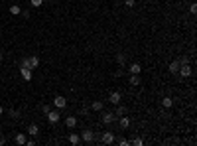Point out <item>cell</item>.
<instances>
[{"mask_svg":"<svg viewBox=\"0 0 197 146\" xmlns=\"http://www.w3.org/2000/svg\"><path fill=\"white\" fill-rule=\"evenodd\" d=\"M116 118H118V117H116L113 111H105V113L101 111V121H103L105 124H113V122L116 121Z\"/></svg>","mask_w":197,"mask_h":146,"instance_id":"6da1fadb","label":"cell"},{"mask_svg":"<svg viewBox=\"0 0 197 146\" xmlns=\"http://www.w3.org/2000/svg\"><path fill=\"white\" fill-rule=\"evenodd\" d=\"M178 75H179L182 79H187V77H191V75H193V69L189 67V63H187V65H179Z\"/></svg>","mask_w":197,"mask_h":146,"instance_id":"7a4b0ae2","label":"cell"},{"mask_svg":"<svg viewBox=\"0 0 197 146\" xmlns=\"http://www.w3.org/2000/svg\"><path fill=\"white\" fill-rule=\"evenodd\" d=\"M81 140H83V142H87V144H91L93 140H95V132L91 131V128H85V131L81 132Z\"/></svg>","mask_w":197,"mask_h":146,"instance_id":"3957f363","label":"cell"},{"mask_svg":"<svg viewBox=\"0 0 197 146\" xmlns=\"http://www.w3.org/2000/svg\"><path fill=\"white\" fill-rule=\"evenodd\" d=\"M53 105H55V109H59V111H63L67 107V99L63 95H57L55 99H53Z\"/></svg>","mask_w":197,"mask_h":146,"instance_id":"277c9868","label":"cell"},{"mask_svg":"<svg viewBox=\"0 0 197 146\" xmlns=\"http://www.w3.org/2000/svg\"><path fill=\"white\" fill-rule=\"evenodd\" d=\"M20 75H22L24 81H32V77H34V73H32V69L28 65H20Z\"/></svg>","mask_w":197,"mask_h":146,"instance_id":"5b68a950","label":"cell"},{"mask_svg":"<svg viewBox=\"0 0 197 146\" xmlns=\"http://www.w3.org/2000/svg\"><path fill=\"white\" fill-rule=\"evenodd\" d=\"M45 117H47V121H49V124H57V122H59V109L49 111Z\"/></svg>","mask_w":197,"mask_h":146,"instance_id":"8992f818","label":"cell"},{"mask_svg":"<svg viewBox=\"0 0 197 146\" xmlns=\"http://www.w3.org/2000/svg\"><path fill=\"white\" fill-rule=\"evenodd\" d=\"M109 103H113V105L122 103V93H120V91H113V93L109 95Z\"/></svg>","mask_w":197,"mask_h":146,"instance_id":"52a82bcc","label":"cell"},{"mask_svg":"<svg viewBox=\"0 0 197 146\" xmlns=\"http://www.w3.org/2000/svg\"><path fill=\"white\" fill-rule=\"evenodd\" d=\"M101 140H103V142L105 144H113L114 142V132H110V131H106V132H103V134H101Z\"/></svg>","mask_w":197,"mask_h":146,"instance_id":"ba28073f","label":"cell"},{"mask_svg":"<svg viewBox=\"0 0 197 146\" xmlns=\"http://www.w3.org/2000/svg\"><path fill=\"white\" fill-rule=\"evenodd\" d=\"M65 126H67V128H75V126H77V117H75V115L65 117Z\"/></svg>","mask_w":197,"mask_h":146,"instance_id":"9c48e42d","label":"cell"},{"mask_svg":"<svg viewBox=\"0 0 197 146\" xmlns=\"http://www.w3.org/2000/svg\"><path fill=\"white\" fill-rule=\"evenodd\" d=\"M118 126L122 128V131H126V128L130 126V118H128V117H124V115L118 117Z\"/></svg>","mask_w":197,"mask_h":146,"instance_id":"30bf717a","label":"cell"},{"mask_svg":"<svg viewBox=\"0 0 197 146\" xmlns=\"http://www.w3.org/2000/svg\"><path fill=\"white\" fill-rule=\"evenodd\" d=\"M26 140H28V136H26L24 132H18V134L14 136V142L18 144V146H24V144H26Z\"/></svg>","mask_w":197,"mask_h":146,"instance_id":"8fae6325","label":"cell"},{"mask_svg":"<svg viewBox=\"0 0 197 146\" xmlns=\"http://www.w3.org/2000/svg\"><path fill=\"white\" fill-rule=\"evenodd\" d=\"M38 134H40V126L36 122H32L28 126V136H38Z\"/></svg>","mask_w":197,"mask_h":146,"instance_id":"7c38bea8","label":"cell"},{"mask_svg":"<svg viewBox=\"0 0 197 146\" xmlns=\"http://www.w3.org/2000/svg\"><path fill=\"white\" fill-rule=\"evenodd\" d=\"M28 65H30L32 69L40 67V57H38V55H30V57H28Z\"/></svg>","mask_w":197,"mask_h":146,"instance_id":"4fadbf2b","label":"cell"},{"mask_svg":"<svg viewBox=\"0 0 197 146\" xmlns=\"http://www.w3.org/2000/svg\"><path fill=\"white\" fill-rule=\"evenodd\" d=\"M103 109H105V103H103V101H93V103H91V111L101 113Z\"/></svg>","mask_w":197,"mask_h":146,"instance_id":"5bb4252c","label":"cell"},{"mask_svg":"<svg viewBox=\"0 0 197 146\" xmlns=\"http://www.w3.org/2000/svg\"><path fill=\"white\" fill-rule=\"evenodd\" d=\"M128 71H130V75H140V71H142L140 63H132V65L128 67Z\"/></svg>","mask_w":197,"mask_h":146,"instance_id":"9a60e30c","label":"cell"},{"mask_svg":"<svg viewBox=\"0 0 197 146\" xmlns=\"http://www.w3.org/2000/svg\"><path fill=\"white\" fill-rule=\"evenodd\" d=\"M69 142H71L73 146H77L79 142H81V136H79L77 132H71V134H69Z\"/></svg>","mask_w":197,"mask_h":146,"instance_id":"2e32d148","label":"cell"},{"mask_svg":"<svg viewBox=\"0 0 197 146\" xmlns=\"http://www.w3.org/2000/svg\"><path fill=\"white\" fill-rule=\"evenodd\" d=\"M178 71H179V63H178V59H175V61L169 63V73H172V75H178Z\"/></svg>","mask_w":197,"mask_h":146,"instance_id":"e0dca14e","label":"cell"},{"mask_svg":"<svg viewBox=\"0 0 197 146\" xmlns=\"http://www.w3.org/2000/svg\"><path fill=\"white\" fill-rule=\"evenodd\" d=\"M10 14H12V16H20V14H22V6L12 4V6H10Z\"/></svg>","mask_w":197,"mask_h":146,"instance_id":"ac0fdd59","label":"cell"},{"mask_svg":"<svg viewBox=\"0 0 197 146\" xmlns=\"http://www.w3.org/2000/svg\"><path fill=\"white\" fill-rule=\"evenodd\" d=\"M114 115H116V117H122V115H126V107H124V105H120V103H118V105H116V109H114Z\"/></svg>","mask_w":197,"mask_h":146,"instance_id":"d6986e66","label":"cell"},{"mask_svg":"<svg viewBox=\"0 0 197 146\" xmlns=\"http://www.w3.org/2000/svg\"><path fill=\"white\" fill-rule=\"evenodd\" d=\"M172 105H173V99H172V97H164V99H162V107H164V109H169Z\"/></svg>","mask_w":197,"mask_h":146,"instance_id":"ffe728a7","label":"cell"},{"mask_svg":"<svg viewBox=\"0 0 197 146\" xmlns=\"http://www.w3.org/2000/svg\"><path fill=\"white\" fill-rule=\"evenodd\" d=\"M116 63H118V65H122V67H124L126 65V53H118V55H116Z\"/></svg>","mask_w":197,"mask_h":146,"instance_id":"44dd1931","label":"cell"},{"mask_svg":"<svg viewBox=\"0 0 197 146\" xmlns=\"http://www.w3.org/2000/svg\"><path fill=\"white\" fill-rule=\"evenodd\" d=\"M130 85L132 87H138L140 85V75H130Z\"/></svg>","mask_w":197,"mask_h":146,"instance_id":"7402d4cb","label":"cell"},{"mask_svg":"<svg viewBox=\"0 0 197 146\" xmlns=\"http://www.w3.org/2000/svg\"><path fill=\"white\" fill-rule=\"evenodd\" d=\"M178 63H179V65H187V63H189V57H187V55H182V57L178 59Z\"/></svg>","mask_w":197,"mask_h":146,"instance_id":"603a6c76","label":"cell"},{"mask_svg":"<svg viewBox=\"0 0 197 146\" xmlns=\"http://www.w3.org/2000/svg\"><path fill=\"white\" fill-rule=\"evenodd\" d=\"M30 4H32L34 8H40L41 4H44V0H30Z\"/></svg>","mask_w":197,"mask_h":146,"instance_id":"cb8c5ba5","label":"cell"},{"mask_svg":"<svg viewBox=\"0 0 197 146\" xmlns=\"http://www.w3.org/2000/svg\"><path fill=\"white\" fill-rule=\"evenodd\" d=\"M124 6L126 8H134L136 6V0H124Z\"/></svg>","mask_w":197,"mask_h":146,"instance_id":"d4e9b609","label":"cell"},{"mask_svg":"<svg viewBox=\"0 0 197 146\" xmlns=\"http://www.w3.org/2000/svg\"><path fill=\"white\" fill-rule=\"evenodd\" d=\"M130 144H136V146H142V144H144V140H142L140 136H138V138H134V140H132Z\"/></svg>","mask_w":197,"mask_h":146,"instance_id":"484cf974","label":"cell"},{"mask_svg":"<svg viewBox=\"0 0 197 146\" xmlns=\"http://www.w3.org/2000/svg\"><path fill=\"white\" fill-rule=\"evenodd\" d=\"M49 111H51V107H49V105H41V113H44V115H47Z\"/></svg>","mask_w":197,"mask_h":146,"instance_id":"4316f807","label":"cell"},{"mask_svg":"<svg viewBox=\"0 0 197 146\" xmlns=\"http://www.w3.org/2000/svg\"><path fill=\"white\" fill-rule=\"evenodd\" d=\"M118 144H120V146H128V144H130V140H126V138H118Z\"/></svg>","mask_w":197,"mask_h":146,"instance_id":"83f0119b","label":"cell"},{"mask_svg":"<svg viewBox=\"0 0 197 146\" xmlns=\"http://www.w3.org/2000/svg\"><path fill=\"white\" fill-rule=\"evenodd\" d=\"M10 117H12V118H20V113H18V111H12V109H10Z\"/></svg>","mask_w":197,"mask_h":146,"instance_id":"f1b7e54d","label":"cell"},{"mask_svg":"<svg viewBox=\"0 0 197 146\" xmlns=\"http://www.w3.org/2000/svg\"><path fill=\"white\" fill-rule=\"evenodd\" d=\"M189 12H191V14H197V4H195V2L189 6Z\"/></svg>","mask_w":197,"mask_h":146,"instance_id":"f546056e","label":"cell"},{"mask_svg":"<svg viewBox=\"0 0 197 146\" xmlns=\"http://www.w3.org/2000/svg\"><path fill=\"white\" fill-rule=\"evenodd\" d=\"M4 144H6V136H4V134L0 132V146H4Z\"/></svg>","mask_w":197,"mask_h":146,"instance_id":"4dcf8cb0","label":"cell"},{"mask_svg":"<svg viewBox=\"0 0 197 146\" xmlns=\"http://www.w3.org/2000/svg\"><path fill=\"white\" fill-rule=\"evenodd\" d=\"M26 144H28V146H36V140L30 138V140H26Z\"/></svg>","mask_w":197,"mask_h":146,"instance_id":"1f68e13d","label":"cell"},{"mask_svg":"<svg viewBox=\"0 0 197 146\" xmlns=\"http://www.w3.org/2000/svg\"><path fill=\"white\" fill-rule=\"evenodd\" d=\"M44 2H57V0H44Z\"/></svg>","mask_w":197,"mask_h":146,"instance_id":"d6a6232c","label":"cell"},{"mask_svg":"<svg viewBox=\"0 0 197 146\" xmlns=\"http://www.w3.org/2000/svg\"><path fill=\"white\" fill-rule=\"evenodd\" d=\"M2 113H4V109H2V107H0V115H2Z\"/></svg>","mask_w":197,"mask_h":146,"instance_id":"836d02e7","label":"cell"},{"mask_svg":"<svg viewBox=\"0 0 197 146\" xmlns=\"http://www.w3.org/2000/svg\"><path fill=\"white\" fill-rule=\"evenodd\" d=\"M2 59H4V55H2V53H0V61H2Z\"/></svg>","mask_w":197,"mask_h":146,"instance_id":"e575fe53","label":"cell"}]
</instances>
